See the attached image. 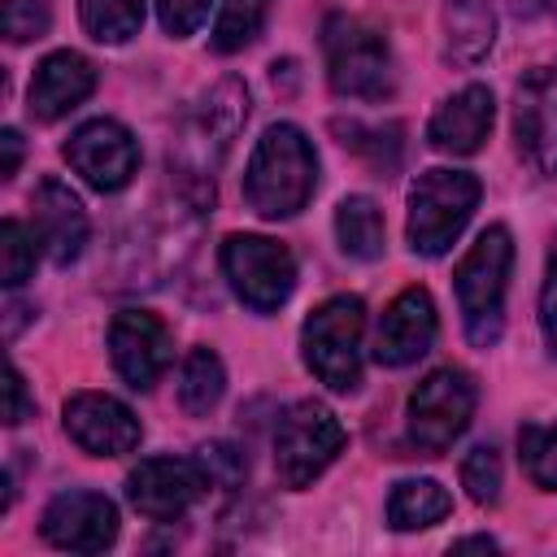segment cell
<instances>
[{
  "label": "cell",
  "instance_id": "obj_12",
  "mask_svg": "<svg viewBox=\"0 0 557 557\" xmlns=\"http://www.w3.org/2000/svg\"><path fill=\"white\" fill-rule=\"evenodd\" d=\"M109 357L113 370L135 387L148 392L174 361V339L165 331V322L148 309H122L109 322Z\"/></svg>",
  "mask_w": 557,
  "mask_h": 557
},
{
  "label": "cell",
  "instance_id": "obj_17",
  "mask_svg": "<svg viewBox=\"0 0 557 557\" xmlns=\"http://www.w3.org/2000/svg\"><path fill=\"white\" fill-rule=\"evenodd\" d=\"M30 222H35V239L39 248L57 261V265H70L83 244H87V213H83V200L61 183V178H44L35 191H30Z\"/></svg>",
  "mask_w": 557,
  "mask_h": 557
},
{
  "label": "cell",
  "instance_id": "obj_36",
  "mask_svg": "<svg viewBox=\"0 0 557 557\" xmlns=\"http://www.w3.org/2000/svg\"><path fill=\"white\" fill-rule=\"evenodd\" d=\"M453 548H496V540H492V535H466V540H457Z\"/></svg>",
  "mask_w": 557,
  "mask_h": 557
},
{
  "label": "cell",
  "instance_id": "obj_8",
  "mask_svg": "<svg viewBox=\"0 0 557 557\" xmlns=\"http://www.w3.org/2000/svg\"><path fill=\"white\" fill-rule=\"evenodd\" d=\"M222 270L235 287V296L252 313H274L292 287H296V261L292 252L270 235H226L222 239Z\"/></svg>",
  "mask_w": 557,
  "mask_h": 557
},
{
  "label": "cell",
  "instance_id": "obj_2",
  "mask_svg": "<svg viewBox=\"0 0 557 557\" xmlns=\"http://www.w3.org/2000/svg\"><path fill=\"white\" fill-rule=\"evenodd\" d=\"M244 122H248V87L235 74H226L218 87H209V96L187 117V131H183L178 152H174V165H178L183 191H191L196 209L213 205V170L231 152V144L244 131Z\"/></svg>",
  "mask_w": 557,
  "mask_h": 557
},
{
  "label": "cell",
  "instance_id": "obj_18",
  "mask_svg": "<svg viewBox=\"0 0 557 557\" xmlns=\"http://www.w3.org/2000/svg\"><path fill=\"white\" fill-rule=\"evenodd\" d=\"M91 91H96V65L83 52L61 48V52H52V57H44L35 65V78H30V91H26V109L39 122H57L70 109H78Z\"/></svg>",
  "mask_w": 557,
  "mask_h": 557
},
{
  "label": "cell",
  "instance_id": "obj_26",
  "mask_svg": "<svg viewBox=\"0 0 557 557\" xmlns=\"http://www.w3.org/2000/svg\"><path fill=\"white\" fill-rule=\"evenodd\" d=\"M274 0H222V13L213 22V52H239L244 44L257 39L265 26Z\"/></svg>",
  "mask_w": 557,
  "mask_h": 557
},
{
  "label": "cell",
  "instance_id": "obj_16",
  "mask_svg": "<svg viewBox=\"0 0 557 557\" xmlns=\"http://www.w3.org/2000/svg\"><path fill=\"white\" fill-rule=\"evenodd\" d=\"M435 339V305L426 287H405L379 318L374 331V361L379 366H409L418 361Z\"/></svg>",
  "mask_w": 557,
  "mask_h": 557
},
{
  "label": "cell",
  "instance_id": "obj_9",
  "mask_svg": "<svg viewBox=\"0 0 557 557\" xmlns=\"http://www.w3.org/2000/svg\"><path fill=\"white\" fill-rule=\"evenodd\" d=\"M474 400H479V387L466 370L457 366L431 370L409 396V440L431 457L453 448V440L474 418Z\"/></svg>",
  "mask_w": 557,
  "mask_h": 557
},
{
  "label": "cell",
  "instance_id": "obj_1",
  "mask_svg": "<svg viewBox=\"0 0 557 557\" xmlns=\"http://www.w3.org/2000/svg\"><path fill=\"white\" fill-rule=\"evenodd\" d=\"M313 183H318V157H313V144L305 139V131L292 122L265 126V135L257 139L248 170H244V200L261 218L278 222L309 205Z\"/></svg>",
  "mask_w": 557,
  "mask_h": 557
},
{
  "label": "cell",
  "instance_id": "obj_14",
  "mask_svg": "<svg viewBox=\"0 0 557 557\" xmlns=\"http://www.w3.org/2000/svg\"><path fill=\"white\" fill-rule=\"evenodd\" d=\"M65 435L91 457H122L139 448V418L109 392H74L65 400Z\"/></svg>",
  "mask_w": 557,
  "mask_h": 557
},
{
  "label": "cell",
  "instance_id": "obj_33",
  "mask_svg": "<svg viewBox=\"0 0 557 557\" xmlns=\"http://www.w3.org/2000/svg\"><path fill=\"white\" fill-rule=\"evenodd\" d=\"M540 326L557 357V252L548 257V274H544V292H540Z\"/></svg>",
  "mask_w": 557,
  "mask_h": 557
},
{
  "label": "cell",
  "instance_id": "obj_13",
  "mask_svg": "<svg viewBox=\"0 0 557 557\" xmlns=\"http://www.w3.org/2000/svg\"><path fill=\"white\" fill-rule=\"evenodd\" d=\"M513 135L540 174H557V61L522 74L513 91Z\"/></svg>",
  "mask_w": 557,
  "mask_h": 557
},
{
  "label": "cell",
  "instance_id": "obj_19",
  "mask_svg": "<svg viewBox=\"0 0 557 557\" xmlns=\"http://www.w3.org/2000/svg\"><path fill=\"white\" fill-rule=\"evenodd\" d=\"M492 113H496L492 91H487L483 83H470V87H461L457 96H448V100L431 113V122H426V139H431L435 152L470 157V152H479L483 139H487V131H492Z\"/></svg>",
  "mask_w": 557,
  "mask_h": 557
},
{
  "label": "cell",
  "instance_id": "obj_20",
  "mask_svg": "<svg viewBox=\"0 0 557 557\" xmlns=\"http://www.w3.org/2000/svg\"><path fill=\"white\" fill-rule=\"evenodd\" d=\"M496 39L492 0H444V57L474 65Z\"/></svg>",
  "mask_w": 557,
  "mask_h": 557
},
{
  "label": "cell",
  "instance_id": "obj_6",
  "mask_svg": "<svg viewBox=\"0 0 557 557\" xmlns=\"http://www.w3.org/2000/svg\"><path fill=\"white\" fill-rule=\"evenodd\" d=\"M361 331H366L361 296H331L305 318L300 326L305 366L331 392H352L361 383Z\"/></svg>",
  "mask_w": 557,
  "mask_h": 557
},
{
  "label": "cell",
  "instance_id": "obj_3",
  "mask_svg": "<svg viewBox=\"0 0 557 557\" xmlns=\"http://www.w3.org/2000/svg\"><path fill=\"white\" fill-rule=\"evenodd\" d=\"M509 265H513V239L505 226H487L470 252L457 261L453 287L466 322V339L474 348H492L505 326V287H509Z\"/></svg>",
  "mask_w": 557,
  "mask_h": 557
},
{
  "label": "cell",
  "instance_id": "obj_32",
  "mask_svg": "<svg viewBox=\"0 0 557 557\" xmlns=\"http://www.w3.org/2000/svg\"><path fill=\"white\" fill-rule=\"evenodd\" d=\"M205 13H209V0H157V17L174 39H187L205 22Z\"/></svg>",
  "mask_w": 557,
  "mask_h": 557
},
{
  "label": "cell",
  "instance_id": "obj_7",
  "mask_svg": "<svg viewBox=\"0 0 557 557\" xmlns=\"http://www.w3.org/2000/svg\"><path fill=\"white\" fill-rule=\"evenodd\" d=\"M344 448V426L322 400H296L274 431V474L283 487H309Z\"/></svg>",
  "mask_w": 557,
  "mask_h": 557
},
{
  "label": "cell",
  "instance_id": "obj_37",
  "mask_svg": "<svg viewBox=\"0 0 557 557\" xmlns=\"http://www.w3.org/2000/svg\"><path fill=\"white\" fill-rule=\"evenodd\" d=\"M513 4H518V13H527V17H531V13H540L548 0H513Z\"/></svg>",
  "mask_w": 557,
  "mask_h": 557
},
{
  "label": "cell",
  "instance_id": "obj_5",
  "mask_svg": "<svg viewBox=\"0 0 557 557\" xmlns=\"http://www.w3.org/2000/svg\"><path fill=\"white\" fill-rule=\"evenodd\" d=\"M483 187L466 170H426L409 187V248L422 257H444L453 239L466 231Z\"/></svg>",
  "mask_w": 557,
  "mask_h": 557
},
{
  "label": "cell",
  "instance_id": "obj_28",
  "mask_svg": "<svg viewBox=\"0 0 557 557\" xmlns=\"http://www.w3.org/2000/svg\"><path fill=\"white\" fill-rule=\"evenodd\" d=\"M500 453L492 444H474L466 457H461V487L470 492V500L479 505H496L500 500Z\"/></svg>",
  "mask_w": 557,
  "mask_h": 557
},
{
  "label": "cell",
  "instance_id": "obj_29",
  "mask_svg": "<svg viewBox=\"0 0 557 557\" xmlns=\"http://www.w3.org/2000/svg\"><path fill=\"white\" fill-rule=\"evenodd\" d=\"M518 448L531 483L544 492H557V426H522Z\"/></svg>",
  "mask_w": 557,
  "mask_h": 557
},
{
  "label": "cell",
  "instance_id": "obj_35",
  "mask_svg": "<svg viewBox=\"0 0 557 557\" xmlns=\"http://www.w3.org/2000/svg\"><path fill=\"white\" fill-rule=\"evenodd\" d=\"M0 148H4V161H0V178H13V174H17V165H22V135L9 126V131L0 135Z\"/></svg>",
  "mask_w": 557,
  "mask_h": 557
},
{
  "label": "cell",
  "instance_id": "obj_34",
  "mask_svg": "<svg viewBox=\"0 0 557 557\" xmlns=\"http://www.w3.org/2000/svg\"><path fill=\"white\" fill-rule=\"evenodd\" d=\"M4 387H9V405H4V422H9V426H17V422H26V418L35 413V405L26 400V383H22V374H17L13 366H9V383H4Z\"/></svg>",
  "mask_w": 557,
  "mask_h": 557
},
{
  "label": "cell",
  "instance_id": "obj_30",
  "mask_svg": "<svg viewBox=\"0 0 557 557\" xmlns=\"http://www.w3.org/2000/svg\"><path fill=\"white\" fill-rule=\"evenodd\" d=\"M48 0H4V35L9 44H30L48 35Z\"/></svg>",
  "mask_w": 557,
  "mask_h": 557
},
{
  "label": "cell",
  "instance_id": "obj_23",
  "mask_svg": "<svg viewBox=\"0 0 557 557\" xmlns=\"http://www.w3.org/2000/svg\"><path fill=\"white\" fill-rule=\"evenodd\" d=\"M226 392V370H222V357L213 348H191L183 357V370H178V405L191 413V418H205Z\"/></svg>",
  "mask_w": 557,
  "mask_h": 557
},
{
  "label": "cell",
  "instance_id": "obj_4",
  "mask_svg": "<svg viewBox=\"0 0 557 557\" xmlns=\"http://www.w3.org/2000/svg\"><path fill=\"white\" fill-rule=\"evenodd\" d=\"M322 52H326V78H331L335 96H348V100L392 96V87H396L392 48L370 22L331 13L322 22Z\"/></svg>",
  "mask_w": 557,
  "mask_h": 557
},
{
  "label": "cell",
  "instance_id": "obj_31",
  "mask_svg": "<svg viewBox=\"0 0 557 557\" xmlns=\"http://www.w3.org/2000/svg\"><path fill=\"white\" fill-rule=\"evenodd\" d=\"M200 466H205V474H209L213 487H235L244 479V457L231 444H205L200 448Z\"/></svg>",
  "mask_w": 557,
  "mask_h": 557
},
{
  "label": "cell",
  "instance_id": "obj_27",
  "mask_svg": "<svg viewBox=\"0 0 557 557\" xmlns=\"http://www.w3.org/2000/svg\"><path fill=\"white\" fill-rule=\"evenodd\" d=\"M35 257H39L35 231H26L17 218H4L0 222V278H4V287H22L35 274Z\"/></svg>",
  "mask_w": 557,
  "mask_h": 557
},
{
  "label": "cell",
  "instance_id": "obj_22",
  "mask_svg": "<svg viewBox=\"0 0 557 557\" xmlns=\"http://www.w3.org/2000/svg\"><path fill=\"white\" fill-rule=\"evenodd\" d=\"M335 235L339 248L357 261H379L383 257V213L370 196H344L335 209Z\"/></svg>",
  "mask_w": 557,
  "mask_h": 557
},
{
  "label": "cell",
  "instance_id": "obj_11",
  "mask_svg": "<svg viewBox=\"0 0 557 557\" xmlns=\"http://www.w3.org/2000/svg\"><path fill=\"white\" fill-rule=\"evenodd\" d=\"M205 487H209V474H205L200 457H196V461H187V457H148V461H139V466L131 470V479H126L131 505H135L144 518H152V522H174V518H183V513L205 496Z\"/></svg>",
  "mask_w": 557,
  "mask_h": 557
},
{
  "label": "cell",
  "instance_id": "obj_25",
  "mask_svg": "<svg viewBox=\"0 0 557 557\" xmlns=\"http://www.w3.org/2000/svg\"><path fill=\"white\" fill-rule=\"evenodd\" d=\"M335 135L344 148H352L357 157H366L374 170H396L400 165V126H366V122H335Z\"/></svg>",
  "mask_w": 557,
  "mask_h": 557
},
{
  "label": "cell",
  "instance_id": "obj_24",
  "mask_svg": "<svg viewBox=\"0 0 557 557\" xmlns=\"http://www.w3.org/2000/svg\"><path fill=\"white\" fill-rule=\"evenodd\" d=\"M78 17L91 39L126 44L144 26V0H78Z\"/></svg>",
  "mask_w": 557,
  "mask_h": 557
},
{
  "label": "cell",
  "instance_id": "obj_15",
  "mask_svg": "<svg viewBox=\"0 0 557 557\" xmlns=\"http://www.w3.org/2000/svg\"><path fill=\"white\" fill-rule=\"evenodd\" d=\"M44 540L65 553H104L117 540V509L100 492H61L39 522Z\"/></svg>",
  "mask_w": 557,
  "mask_h": 557
},
{
  "label": "cell",
  "instance_id": "obj_21",
  "mask_svg": "<svg viewBox=\"0 0 557 557\" xmlns=\"http://www.w3.org/2000/svg\"><path fill=\"white\" fill-rule=\"evenodd\" d=\"M453 496L435 479H400L387 496V522L396 531H426L440 518H448Z\"/></svg>",
  "mask_w": 557,
  "mask_h": 557
},
{
  "label": "cell",
  "instance_id": "obj_10",
  "mask_svg": "<svg viewBox=\"0 0 557 557\" xmlns=\"http://www.w3.org/2000/svg\"><path fill=\"white\" fill-rule=\"evenodd\" d=\"M65 161H70V170L87 187H96V191H122L135 178V170H139V144H135V135L122 122L91 117V122H83L70 135Z\"/></svg>",
  "mask_w": 557,
  "mask_h": 557
}]
</instances>
